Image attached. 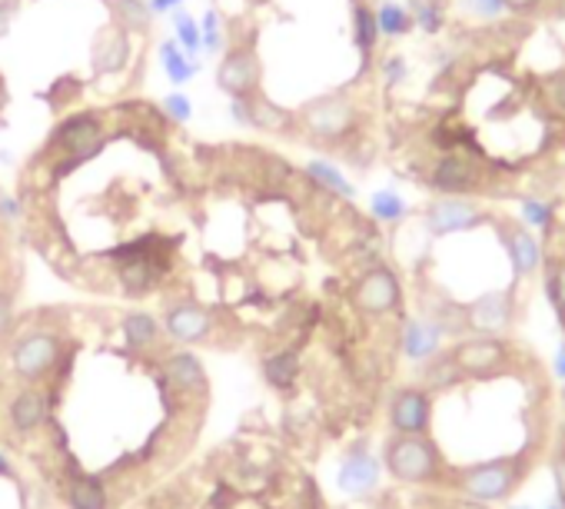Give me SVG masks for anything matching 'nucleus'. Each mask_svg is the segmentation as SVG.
<instances>
[{
	"instance_id": "obj_18",
	"label": "nucleus",
	"mask_w": 565,
	"mask_h": 509,
	"mask_svg": "<svg viewBox=\"0 0 565 509\" xmlns=\"http://www.w3.org/2000/svg\"><path fill=\"white\" fill-rule=\"evenodd\" d=\"M163 327L157 324V317L143 314V310H134V314H124L120 317V337L137 347V350H157L160 340H163Z\"/></svg>"
},
{
	"instance_id": "obj_8",
	"label": "nucleus",
	"mask_w": 565,
	"mask_h": 509,
	"mask_svg": "<svg viewBox=\"0 0 565 509\" xmlns=\"http://www.w3.org/2000/svg\"><path fill=\"white\" fill-rule=\"evenodd\" d=\"M61 347H64V340H61V333H54V330H34V333H24L18 343H14V370L24 377V380H44L51 370H54V363H57V357H61Z\"/></svg>"
},
{
	"instance_id": "obj_15",
	"label": "nucleus",
	"mask_w": 565,
	"mask_h": 509,
	"mask_svg": "<svg viewBox=\"0 0 565 509\" xmlns=\"http://www.w3.org/2000/svg\"><path fill=\"white\" fill-rule=\"evenodd\" d=\"M376 483H380V463H376V456L366 453V449H353L347 456L343 469H340V489L350 492V496H363V492L376 489Z\"/></svg>"
},
{
	"instance_id": "obj_23",
	"label": "nucleus",
	"mask_w": 565,
	"mask_h": 509,
	"mask_svg": "<svg viewBox=\"0 0 565 509\" xmlns=\"http://www.w3.org/2000/svg\"><path fill=\"white\" fill-rule=\"evenodd\" d=\"M110 18L120 31L127 34H147L153 24V11L147 8V0H107Z\"/></svg>"
},
{
	"instance_id": "obj_19",
	"label": "nucleus",
	"mask_w": 565,
	"mask_h": 509,
	"mask_svg": "<svg viewBox=\"0 0 565 509\" xmlns=\"http://www.w3.org/2000/svg\"><path fill=\"white\" fill-rule=\"evenodd\" d=\"M167 377L186 390V393H206V373L200 367V360L186 350H170L167 353Z\"/></svg>"
},
{
	"instance_id": "obj_39",
	"label": "nucleus",
	"mask_w": 565,
	"mask_h": 509,
	"mask_svg": "<svg viewBox=\"0 0 565 509\" xmlns=\"http://www.w3.org/2000/svg\"><path fill=\"white\" fill-rule=\"evenodd\" d=\"M183 4H186V0H147V8L153 14H177Z\"/></svg>"
},
{
	"instance_id": "obj_17",
	"label": "nucleus",
	"mask_w": 565,
	"mask_h": 509,
	"mask_svg": "<svg viewBox=\"0 0 565 509\" xmlns=\"http://www.w3.org/2000/svg\"><path fill=\"white\" fill-rule=\"evenodd\" d=\"M439 324H429V320H409L403 324V333H399V347L406 357L413 360H433L436 350H439Z\"/></svg>"
},
{
	"instance_id": "obj_6",
	"label": "nucleus",
	"mask_w": 565,
	"mask_h": 509,
	"mask_svg": "<svg viewBox=\"0 0 565 509\" xmlns=\"http://www.w3.org/2000/svg\"><path fill=\"white\" fill-rule=\"evenodd\" d=\"M259 81H263V67L259 57L253 51V44H226V51L220 54V67H216V87L236 100V97H253L259 94Z\"/></svg>"
},
{
	"instance_id": "obj_2",
	"label": "nucleus",
	"mask_w": 565,
	"mask_h": 509,
	"mask_svg": "<svg viewBox=\"0 0 565 509\" xmlns=\"http://www.w3.org/2000/svg\"><path fill=\"white\" fill-rule=\"evenodd\" d=\"M386 469L399 483H413V486L446 483V466L426 436H399L396 433V439L386 446Z\"/></svg>"
},
{
	"instance_id": "obj_29",
	"label": "nucleus",
	"mask_w": 565,
	"mask_h": 509,
	"mask_svg": "<svg viewBox=\"0 0 565 509\" xmlns=\"http://www.w3.org/2000/svg\"><path fill=\"white\" fill-rule=\"evenodd\" d=\"M173 41L190 54V57H200L203 54V34H200V24L186 14V11H177L173 14Z\"/></svg>"
},
{
	"instance_id": "obj_16",
	"label": "nucleus",
	"mask_w": 565,
	"mask_h": 509,
	"mask_svg": "<svg viewBox=\"0 0 565 509\" xmlns=\"http://www.w3.org/2000/svg\"><path fill=\"white\" fill-rule=\"evenodd\" d=\"M502 240H505V253H509V261H512L519 277H529V274L539 271L542 250H539V240L525 226H509Z\"/></svg>"
},
{
	"instance_id": "obj_9",
	"label": "nucleus",
	"mask_w": 565,
	"mask_h": 509,
	"mask_svg": "<svg viewBox=\"0 0 565 509\" xmlns=\"http://www.w3.org/2000/svg\"><path fill=\"white\" fill-rule=\"evenodd\" d=\"M163 330L177 343H203V340H213L216 317L196 300H177L163 314Z\"/></svg>"
},
{
	"instance_id": "obj_21",
	"label": "nucleus",
	"mask_w": 565,
	"mask_h": 509,
	"mask_svg": "<svg viewBox=\"0 0 565 509\" xmlns=\"http://www.w3.org/2000/svg\"><path fill=\"white\" fill-rule=\"evenodd\" d=\"M160 67H163V74H167V81L173 87H183V84H190L200 74V61L190 57L177 41H163L160 44Z\"/></svg>"
},
{
	"instance_id": "obj_10",
	"label": "nucleus",
	"mask_w": 565,
	"mask_h": 509,
	"mask_svg": "<svg viewBox=\"0 0 565 509\" xmlns=\"http://www.w3.org/2000/svg\"><path fill=\"white\" fill-rule=\"evenodd\" d=\"M452 363L462 370V377H489L495 370H505L512 360V350L502 340L492 337H476V340H462L452 347Z\"/></svg>"
},
{
	"instance_id": "obj_30",
	"label": "nucleus",
	"mask_w": 565,
	"mask_h": 509,
	"mask_svg": "<svg viewBox=\"0 0 565 509\" xmlns=\"http://www.w3.org/2000/svg\"><path fill=\"white\" fill-rule=\"evenodd\" d=\"M200 34H203V51H210V54H223L226 51V24H223V14L216 8H210L203 14Z\"/></svg>"
},
{
	"instance_id": "obj_25",
	"label": "nucleus",
	"mask_w": 565,
	"mask_h": 509,
	"mask_svg": "<svg viewBox=\"0 0 565 509\" xmlns=\"http://www.w3.org/2000/svg\"><path fill=\"white\" fill-rule=\"evenodd\" d=\"M353 41L363 54V61L373 57L376 44H380V24H376V11L366 4V0H353Z\"/></svg>"
},
{
	"instance_id": "obj_11",
	"label": "nucleus",
	"mask_w": 565,
	"mask_h": 509,
	"mask_svg": "<svg viewBox=\"0 0 565 509\" xmlns=\"http://www.w3.org/2000/svg\"><path fill=\"white\" fill-rule=\"evenodd\" d=\"M230 114H233V120H236V124L253 127V130H266V134H282V130L297 127V114L276 107V104H273V100H266L263 94L230 100Z\"/></svg>"
},
{
	"instance_id": "obj_34",
	"label": "nucleus",
	"mask_w": 565,
	"mask_h": 509,
	"mask_svg": "<svg viewBox=\"0 0 565 509\" xmlns=\"http://www.w3.org/2000/svg\"><path fill=\"white\" fill-rule=\"evenodd\" d=\"M545 94H548L552 107H555L558 114H565V67H558L555 74L545 77Z\"/></svg>"
},
{
	"instance_id": "obj_26",
	"label": "nucleus",
	"mask_w": 565,
	"mask_h": 509,
	"mask_svg": "<svg viewBox=\"0 0 565 509\" xmlns=\"http://www.w3.org/2000/svg\"><path fill=\"white\" fill-rule=\"evenodd\" d=\"M61 489L71 509H110V496L97 479H67Z\"/></svg>"
},
{
	"instance_id": "obj_36",
	"label": "nucleus",
	"mask_w": 565,
	"mask_h": 509,
	"mask_svg": "<svg viewBox=\"0 0 565 509\" xmlns=\"http://www.w3.org/2000/svg\"><path fill=\"white\" fill-rule=\"evenodd\" d=\"M466 4L479 18H499L505 11V0H466Z\"/></svg>"
},
{
	"instance_id": "obj_13",
	"label": "nucleus",
	"mask_w": 565,
	"mask_h": 509,
	"mask_svg": "<svg viewBox=\"0 0 565 509\" xmlns=\"http://www.w3.org/2000/svg\"><path fill=\"white\" fill-rule=\"evenodd\" d=\"M426 223L436 236H449V233H462L482 223V210L466 200V197H443L426 210Z\"/></svg>"
},
{
	"instance_id": "obj_28",
	"label": "nucleus",
	"mask_w": 565,
	"mask_h": 509,
	"mask_svg": "<svg viewBox=\"0 0 565 509\" xmlns=\"http://www.w3.org/2000/svg\"><path fill=\"white\" fill-rule=\"evenodd\" d=\"M370 213H373L380 223H399V220H406L409 203H406L396 190H380V193H373V200H370Z\"/></svg>"
},
{
	"instance_id": "obj_27",
	"label": "nucleus",
	"mask_w": 565,
	"mask_h": 509,
	"mask_svg": "<svg viewBox=\"0 0 565 509\" xmlns=\"http://www.w3.org/2000/svg\"><path fill=\"white\" fill-rule=\"evenodd\" d=\"M376 24H380V38H406L416 28L413 14L403 4H396V0H386V4L376 8Z\"/></svg>"
},
{
	"instance_id": "obj_35",
	"label": "nucleus",
	"mask_w": 565,
	"mask_h": 509,
	"mask_svg": "<svg viewBox=\"0 0 565 509\" xmlns=\"http://www.w3.org/2000/svg\"><path fill=\"white\" fill-rule=\"evenodd\" d=\"M522 220H525V223H532V226H545V223L552 220V210H548V203L525 200V203H522Z\"/></svg>"
},
{
	"instance_id": "obj_1",
	"label": "nucleus",
	"mask_w": 565,
	"mask_h": 509,
	"mask_svg": "<svg viewBox=\"0 0 565 509\" xmlns=\"http://www.w3.org/2000/svg\"><path fill=\"white\" fill-rule=\"evenodd\" d=\"M107 140H110V127L97 110H81V114L61 117L54 124V130L47 134V147H44V157L51 160V180L100 157Z\"/></svg>"
},
{
	"instance_id": "obj_24",
	"label": "nucleus",
	"mask_w": 565,
	"mask_h": 509,
	"mask_svg": "<svg viewBox=\"0 0 565 509\" xmlns=\"http://www.w3.org/2000/svg\"><path fill=\"white\" fill-rule=\"evenodd\" d=\"M307 180L317 187V190H323V193H330V197H340V200H353V183L340 173V167H333L330 160H310L307 163Z\"/></svg>"
},
{
	"instance_id": "obj_33",
	"label": "nucleus",
	"mask_w": 565,
	"mask_h": 509,
	"mask_svg": "<svg viewBox=\"0 0 565 509\" xmlns=\"http://www.w3.org/2000/svg\"><path fill=\"white\" fill-rule=\"evenodd\" d=\"M160 110H163V117H167L170 124H186V120L193 117V100H190L186 94L173 91V94H167V97L160 100Z\"/></svg>"
},
{
	"instance_id": "obj_7",
	"label": "nucleus",
	"mask_w": 565,
	"mask_h": 509,
	"mask_svg": "<svg viewBox=\"0 0 565 509\" xmlns=\"http://www.w3.org/2000/svg\"><path fill=\"white\" fill-rule=\"evenodd\" d=\"M350 300H353V307H356L363 317H393V314L403 307L399 277H396L390 267L376 264V267H370V271L356 280Z\"/></svg>"
},
{
	"instance_id": "obj_41",
	"label": "nucleus",
	"mask_w": 565,
	"mask_h": 509,
	"mask_svg": "<svg viewBox=\"0 0 565 509\" xmlns=\"http://www.w3.org/2000/svg\"><path fill=\"white\" fill-rule=\"evenodd\" d=\"M555 370H558V377H565V343H562L558 353H555Z\"/></svg>"
},
{
	"instance_id": "obj_20",
	"label": "nucleus",
	"mask_w": 565,
	"mask_h": 509,
	"mask_svg": "<svg viewBox=\"0 0 565 509\" xmlns=\"http://www.w3.org/2000/svg\"><path fill=\"white\" fill-rule=\"evenodd\" d=\"M263 380L273 386V390H294V383L300 380V353L297 350H276L263 360Z\"/></svg>"
},
{
	"instance_id": "obj_43",
	"label": "nucleus",
	"mask_w": 565,
	"mask_h": 509,
	"mask_svg": "<svg viewBox=\"0 0 565 509\" xmlns=\"http://www.w3.org/2000/svg\"><path fill=\"white\" fill-rule=\"evenodd\" d=\"M562 509H565V506H562Z\"/></svg>"
},
{
	"instance_id": "obj_5",
	"label": "nucleus",
	"mask_w": 565,
	"mask_h": 509,
	"mask_svg": "<svg viewBox=\"0 0 565 509\" xmlns=\"http://www.w3.org/2000/svg\"><path fill=\"white\" fill-rule=\"evenodd\" d=\"M426 183L443 197H472L486 187V170L472 153L446 150L426 173Z\"/></svg>"
},
{
	"instance_id": "obj_3",
	"label": "nucleus",
	"mask_w": 565,
	"mask_h": 509,
	"mask_svg": "<svg viewBox=\"0 0 565 509\" xmlns=\"http://www.w3.org/2000/svg\"><path fill=\"white\" fill-rule=\"evenodd\" d=\"M297 124L320 144H347L356 137L360 127V110L350 104V97L343 94H323L317 100H310L300 114Z\"/></svg>"
},
{
	"instance_id": "obj_14",
	"label": "nucleus",
	"mask_w": 565,
	"mask_h": 509,
	"mask_svg": "<svg viewBox=\"0 0 565 509\" xmlns=\"http://www.w3.org/2000/svg\"><path fill=\"white\" fill-rule=\"evenodd\" d=\"M130 64V34L117 24L104 28L94 41V74H120Z\"/></svg>"
},
{
	"instance_id": "obj_32",
	"label": "nucleus",
	"mask_w": 565,
	"mask_h": 509,
	"mask_svg": "<svg viewBox=\"0 0 565 509\" xmlns=\"http://www.w3.org/2000/svg\"><path fill=\"white\" fill-rule=\"evenodd\" d=\"M545 290H548V300H552V307H555V310L565 317V257L548 264Z\"/></svg>"
},
{
	"instance_id": "obj_37",
	"label": "nucleus",
	"mask_w": 565,
	"mask_h": 509,
	"mask_svg": "<svg viewBox=\"0 0 565 509\" xmlns=\"http://www.w3.org/2000/svg\"><path fill=\"white\" fill-rule=\"evenodd\" d=\"M14 18H18V0H0V38L11 34Z\"/></svg>"
},
{
	"instance_id": "obj_40",
	"label": "nucleus",
	"mask_w": 565,
	"mask_h": 509,
	"mask_svg": "<svg viewBox=\"0 0 565 509\" xmlns=\"http://www.w3.org/2000/svg\"><path fill=\"white\" fill-rule=\"evenodd\" d=\"M539 4H542V0H505V8L515 11V14H529V11H535Z\"/></svg>"
},
{
	"instance_id": "obj_22",
	"label": "nucleus",
	"mask_w": 565,
	"mask_h": 509,
	"mask_svg": "<svg viewBox=\"0 0 565 509\" xmlns=\"http://www.w3.org/2000/svg\"><path fill=\"white\" fill-rule=\"evenodd\" d=\"M44 416H47V410H44V393L41 390H21L14 396V403H11V423H14L18 433L41 430L44 426Z\"/></svg>"
},
{
	"instance_id": "obj_12",
	"label": "nucleus",
	"mask_w": 565,
	"mask_h": 509,
	"mask_svg": "<svg viewBox=\"0 0 565 509\" xmlns=\"http://www.w3.org/2000/svg\"><path fill=\"white\" fill-rule=\"evenodd\" d=\"M429 410L433 400L426 390H399L390 403V426L399 436H426L429 433Z\"/></svg>"
},
{
	"instance_id": "obj_42",
	"label": "nucleus",
	"mask_w": 565,
	"mask_h": 509,
	"mask_svg": "<svg viewBox=\"0 0 565 509\" xmlns=\"http://www.w3.org/2000/svg\"><path fill=\"white\" fill-rule=\"evenodd\" d=\"M0 200H4V190H0Z\"/></svg>"
},
{
	"instance_id": "obj_38",
	"label": "nucleus",
	"mask_w": 565,
	"mask_h": 509,
	"mask_svg": "<svg viewBox=\"0 0 565 509\" xmlns=\"http://www.w3.org/2000/svg\"><path fill=\"white\" fill-rule=\"evenodd\" d=\"M383 74H386V84H390V87H396V84L403 81V74H406V64H403V57H386V64H383Z\"/></svg>"
},
{
	"instance_id": "obj_31",
	"label": "nucleus",
	"mask_w": 565,
	"mask_h": 509,
	"mask_svg": "<svg viewBox=\"0 0 565 509\" xmlns=\"http://www.w3.org/2000/svg\"><path fill=\"white\" fill-rule=\"evenodd\" d=\"M413 21L426 31V34H436L443 28V8L439 0H413Z\"/></svg>"
},
{
	"instance_id": "obj_4",
	"label": "nucleus",
	"mask_w": 565,
	"mask_h": 509,
	"mask_svg": "<svg viewBox=\"0 0 565 509\" xmlns=\"http://www.w3.org/2000/svg\"><path fill=\"white\" fill-rule=\"evenodd\" d=\"M525 459H495V463H479L469 469H459L452 476V489H459L466 499L472 502H499L505 496H512V489L522 483L525 473Z\"/></svg>"
}]
</instances>
